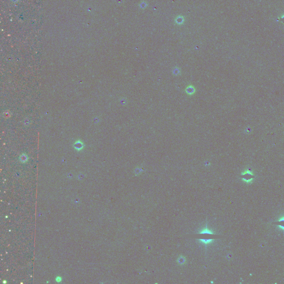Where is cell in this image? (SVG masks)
<instances>
[{
    "label": "cell",
    "mask_w": 284,
    "mask_h": 284,
    "mask_svg": "<svg viewBox=\"0 0 284 284\" xmlns=\"http://www.w3.org/2000/svg\"><path fill=\"white\" fill-rule=\"evenodd\" d=\"M196 88L194 87V86H193V85L192 84H189L188 85V86H187L186 87V88H185V93L187 95H188V96H193L195 94V93H196Z\"/></svg>",
    "instance_id": "obj_1"
},
{
    "label": "cell",
    "mask_w": 284,
    "mask_h": 284,
    "mask_svg": "<svg viewBox=\"0 0 284 284\" xmlns=\"http://www.w3.org/2000/svg\"><path fill=\"white\" fill-rule=\"evenodd\" d=\"M185 261V260L184 258H179L178 260V262L180 264H184Z\"/></svg>",
    "instance_id": "obj_8"
},
{
    "label": "cell",
    "mask_w": 284,
    "mask_h": 284,
    "mask_svg": "<svg viewBox=\"0 0 284 284\" xmlns=\"http://www.w3.org/2000/svg\"><path fill=\"white\" fill-rule=\"evenodd\" d=\"M242 176H243L242 178L243 180L244 181H246V183H249L254 178V176L253 174H252L251 173H250L249 171L247 172L245 171L244 173L242 174Z\"/></svg>",
    "instance_id": "obj_2"
},
{
    "label": "cell",
    "mask_w": 284,
    "mask_h": 284,
    "mask_svg": "<svg viewBox=\"0 0 284 284\" xmlns=\"http://www.w3.org/2000/svg\"><path fill=\"white\" fill-rule=\"evenodd\" d=\"M198 234H211V235H214V233L211 230H210L207 227V225L206 224V226L204 228L201 230L199 233Z\"/></svg>",
    "instance_id": "obj_3"
},
{
    "label": "cell",
    "mask_w": 284,
    "mask_h": 284,
    "mask_svg": "<svg viewBox=\"0 0 284 284\" xmlns=\"http://www.w3.org/2000/svg\"><path fill=\"white\" fill-rule=\"evenodd\" d=\"M145 6H147V4L145 3V2H143V3H141V6H142V8H145Z\"/></svg>",
    "instance_id": "obj_10"
},
{
    "label": "cell",
    "mask_w": 284,
    "mask_h": 284,
    "mask_svg": "<svg viewBox=\"0 0 284 284\" xmlns=\"http://www.w3.org/2000/svg\"><path fill=\"white\" fill-rule=\"evenodd\" d=\"M62 278H61L60 276H57L56 279V281L57 282V283H59V282H61L62 281Z\"/></svg>",
    "instance_id": "obj_9"
},
{
    "label": "cell",
    "mask_w": 284,
    "mask_h": 284,
    "mask_svg": "<svg viewBox=\"0 0 284 284\" xmlns=\"http://www.w3.org/2000/svg\"><path fill=\"white\" fill-rule=\"evenodd\" d=\"M174 21L175 23H176V24L182 25L184 24V22L185 21L184 17L183 16H181V15H179L178 16H177L175 18Z\"/></svg>",
    "instance_id": "obj_4"
},
{
    "label": "cell",
    "mask_w": 284,
    "mask_h": 284,
    "mask_svg": "<svg viewBox=\"0 0 284 284\" xmlns=\"http://www.w3.org/2000/svg\"><path fill=\"white\" fill-rule=\"evenodd\" d=\"M173 74L174 76H179L180 74V69L179 68L175 67L174 69H173Z\"/></svg>",
    "instance_id": "obj_7"
},
{
    "label": "cell",
    "mask_w": 284,
    "mask_h": 284,
    "mask_svg": "<svg viewBox=\"0 0 284 284\" xmlns=\"http://www.w3.org/2000/svg\"><path fill=\"white\" fill-rule=\"evenodd\" d=\"M198 240L200 243L204 244L206 246V245L213 243V241H214V239H198Z\"/></svg>",
    "instance_id": "obj_5"
},
{
    "label": "cell",
    "mask_w": 284,
    "mask_h": 284,
    "mask_svg": "<svg viewBox=\"0 0 284 284\" xmlns=\"http://www.w3.org/2000/svg\"><path fill=\"white\" fill-rule=\"evenodd\" d=\"M280 227L283 230H284V216L281 217L278 221H277L274 223Z\"/></svg>",
    "instance_id": "obj_6"
}]
</instances>
